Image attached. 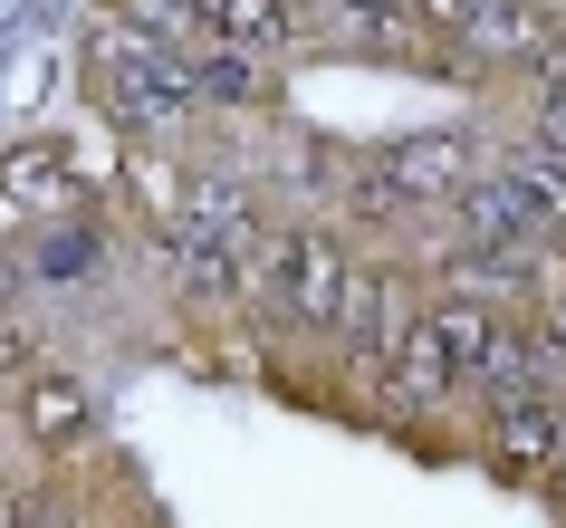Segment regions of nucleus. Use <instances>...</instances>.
Masks as SVG:
<instances>
[{"label":"nucleus","mask_w":566,"mask_h":528,"mask_svg":"<svg viewBox=\"0 0 566 528\" xmlns=\"http://www.w3.org/2000/svg\"><path fill=\"white\" fill-rule=\"evenodd\" d=\"M192 87H202V106H269V68L250 49H221L211 39L202 59H192Z\"/></svg>","instance_id":"12"},{"label":"nucleus","mask_w":566,"mask_h":528,"mask_svg":"<svg viewBox=\"0 0 566 528\" xmlns=\"http://www.w3.org/2000/svg\"><path fill=\"white\" fill-rule=\"evenodd\" d=\"M0 203H30V221H49V211H77L87 203V183H77V164H67V145H10L0 154Z\"/></svg>","instance_id":"9"},{"label":"nucleus","mask_w":566,"mask_h":528,"mask_svg":"<svg viewBox=\"0 0 566 528\" xmlns=\"http://www.w3.org/2000/svg\"><path fill=\"white\" fill-rule=\"evenodd\" d=\"M116 20L154 49H174V59H202L211 30H202V0H116Z\"/></svg>","instance_id":"11"},{"label":"nucleus","mask_w":566,"mask_h":528,"mask_svg":"<svg viewBox=\"0 0 566 528\" xmlns=\"http://www.w3.org/2000/svg\"><path fill=\"white\" fill-rule=\"evenodd\" d=\"M547 327H557V346H566V279L547 289Z\"/></svg>","instance_id":"14"},{"label":"nucleus","mask_w":566,"mask_h":528,"mask_svg":"<svg viewBox=\"0 0 566 528\" xmlns=\"http://www.w3.org/2000/svg\"><path fill=\"white\" fill-rule=\"evenodd\" d=\"M10 413H20V433L39 452H87L96 442V394L87 375H67V365H30V375L10 384Z\"/></svg>","instance_id":"5"},{"label":"nucleus","mask_w":566,"mask_h":528,"mask_svg":"<svg viewBox=\"0 0 566 528\" xmlns=\"http://www.w3.org/2000/svg\"><path fill=\"white\" fill-rule=\"evenodd\" d=\"M10 289H20V269H10V260H0V318H10Z\"/></svg>","instance_id":"15"},{"label":"nucleus","mask_w":566,"mask_h":528,"mask_svg":"<svg viewBox=\"0 0 566 528\" xmlns=\"http://www.w3.org/2000/svg\"><path fill=\"white\" fill-rule=\"evenodd\" d=\"M87 87H96V106H106V125H125V145H174V135H192V116H202L192 59L135 39L116 10H106L96 39H87Z\"/></svg>","instance_id":"1"},{"label":"nucleus","mask_w":566,"mask_h":528,"mask_svg":"<svg viewBox=\"0 0 566 528\" xmlns=\"http://www.w3.org/2000/svg\"><path fill=\"white\" fill-rule=\"evenodd\" d=\"M471 183H480L471 135H451V125H413V135H385V145L346 174V203H356V211H432V203H442L451 211Z\"/></svg>","instance_id":"3"},{"label":"nucleus","mask_w":566,"mask_h":528,"mask_svg":"<svg viewBox=\"0 0 566 528\" xmlns=\"http://www.w3.org/2000/svg\"><path fill=\"white\" fill-rule=\"evenodd\" d=\"M451 240H480V250H537V240H547V203L500 164V174H480L471 193L451 203Z\"/></svg>","instance_id":"6"},{"label":"nucleus","mask_w":566,"mask_h":528,"mask_svg":"<svg viewBox=\"0 0 566 528\" xmlns=\"http://www.w3.org/2000/svg\"><path fill=\"white\" fill-rule=\"evenodd\" d=\"M0 528H20V490H0Z\"/></svg>","instance_id":"16"},{"label":"nucleus","mask_w":566,"mask_h":528,"mask_svg":"<svg viewBox=\"0 0 566 528\" xmlns=\"http://www.w3.org/2000/svg\"><path fill=\"white\" fill-rule=\"evenodd\" d=\"M547 490H557V509H566V470H557V480H547Z\"/></svg>","instance_id":"17"},{"label":"nucleus","mask_w":566,"mask_h":528,"mask_svg":"<svg viewBox=\"0 0 566 528\" xmlns=\"http://www.w3.org/2000/svg\"><path fill=\"white\" fill-rule=\"evenodd\" d=\"M413 327H422L413 279H403V269H365V279H356V308H346V327H336V346H346V375H356V384H385Z\"/></svg>","instance_id":"4"},{"label":"nucleus","mask_w":566,"mask_h":528,"mask_svg":"<svg viewBox=\"0 0 566 528\" xmlns=\"http://www.w3.org/2000/svg\"><path fill=\"white\" fill-rule=\"evenodd\" d=\"M422 337H432V346H442V365H451V384H480L490 375V355H500V308H490V298H432V308H422Z\"/></svg>","instance_id":"8"},{"label":"nucleus","mask_w":566,"mask_h":528,"mask_svg":"<svg viewBox=\"0 0 566 528\" xmlns=\"http://www.w3.org/2000/svg\"><path fill=\"white\" fill-rule=\"evenodd\" d=\"M490 470L500 480H557L566 470V394L557 404H518V413H490Z\"/></svg>","instance_id":"7"},{"label":"nucleus","mask_w":566,"mask_h":528,"mask_svg":"<svg viewBox=\"0 0 566 528\" xmlns=\"http://www.w3.org/2000/svg\"><path fill=\"white\" fill-rule=\"evenodd\" d=\"M202 30L221 49H298L307 39V0H202Z\"/></svg>","instance_id":"10"},{"label":"nucleus","mask_w":566,"mask_h":528,"mask_svg":"<svg viewBox=\"0 0 566 528\" xmlns=\"http://www.w3.org/2000/svg\"><path fill=\"white\" fill-rule=\"evenodd\" d=\"M537 145L566 154V77H557V87H537Z\"/></svg>","instance_id":"13"},{"label":"nucleus","mask_w":566,"mask_h":528,"mask_svg":"<svg viewBox=\"0 0 566 528\" xmlns=\"http://www.w3.org/2000/svg\"><path fill=\"white\" fill-rule=\"evenodd\" d=\"M356 279L365 269L346 260V240L327 221H269L260 240V298L279 327H307V337H336L346 308H356Z\"/></svg>","instance_id":"2"}]
</instances>
